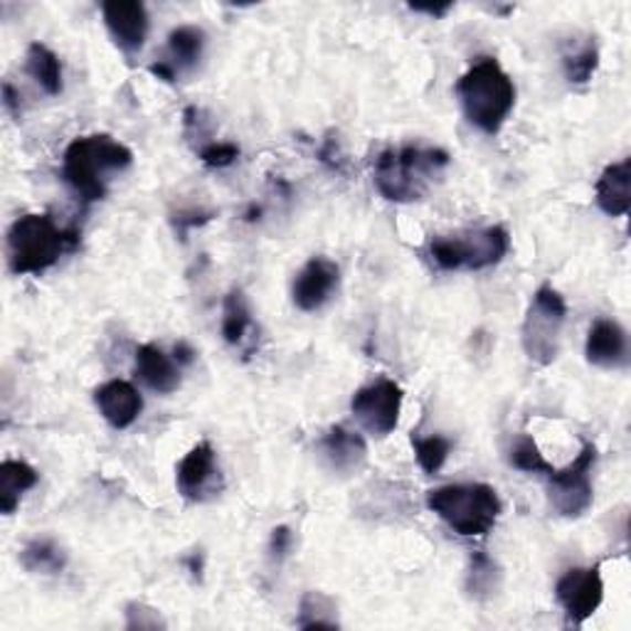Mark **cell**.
<instances>
[{"label":"cell","instance_id":"cell-8","mask_svg":"<svg viewBox=\"0 0 631 631\" xmlns=\"http://www.w3.org/2000/svg\"><path fill=\"white\" fill-rule=\"evenodd\" d=\"M597 462V446L587 442L575 462L565 469H553L548 478V498L553 511L562 518H580L592 506V466Z\"/></svg>","mask_w":631,"mask_h":631},{"label":"cell","instance_id":"cell-20","mask_svg":"<svg viewBox=\"0 0 631 631\" xmlns=\"http://www.w3.org/2000/svg\"><path fill=\"white\" fill-rule=\"evenodd\" d=\"M25 72L35 80L45 94L57 96L64 90L62 82V62L48 45L42 42H32L25 55Z\"/></svg>","mask_w":631,"mask_h":631},{"label":"cell","instance_id":"cell-29","mask_svg":"<svg viewBox=\"0 0 631 631\" xmlns=\"http://www.w3.org/2000/svg\"><path fill=\"white\" fill-rule=\"evenodd\" d=\"M126 629H166V622L160 619L158 609L132 602L126 607Z\"/></svg>","mask_w":631,"mask_h":631},{"label":"cell","instance_id":"cell-26","mask_svg":"<svg viewBox=\"0 0 631 631\" xmlns=\"http://www.w3.org/2000/svg\"><path fill=\"white\" fill-rule=\"evenodd\" d=\"M597 67H600V50L595 42H585L580 50L562 55V70L570 84H587L595 77Z\"/></svg>","mask_w":631,"mask_h":631},{"label":"cell","instance_id":"cell-9","mask_svg":"<svg viewBox=\"0 0 631 631\" xmlns=\"http://www.w3.org/2000/svg\"><path fill=\"white\" fill-rule=\"evenodd\" d=\"M350 410L362 430L376 437H388L400 422L402 388L395 380L380 378L353 395Z\"/></svg>","mask_w":631,"mask_h":631},{"label":"cell","instance_id":"cell-3","mask_svg":"<svg viewBox=\"0 0 631 631\" xmlns=\"http://www.w3.org/2000/svg\"><path fill=\"white\" fill-rule=\"evenodd\" d=\"M80 230H62L50 215H23L8 230L10 272L42 274L60 262L62 254L77 250Z\"/></svg>","mask_w":631,"mask_h":631},{"label":"cell","instance_id":"cell-17","mask_svg":"<svg viewBox=\"0 0 631 631\" xmlns=\"http://www.w3.org/2000/svg\"><path fill=\"white\" fill-rule=\"evenodd\" d=\"M595 200L604 215L622 218L631 208V160L624 158L619 164L604 168L595 186Z\"/></svg>","mask_w":631,"mask_h":631},{"label":"cell","instance_id":"cell-21","mask_svg":"<svg viewBox=\"0 0 631 631\" xmlns=\"http://www.w3.org/2000/svg\"><path fill=\"white\" fill-rule=\"evenodd\" d=\"M206 50V32L198 25H180L168 35V52L170 60H166L178 74L192 70L202 57Z\"/></svg>","mask_w":631,"mask_h":631},{"label":"cell","instance_id":"cell-11","mask_svg":"<svg viewBox=\"0 0 631 631\" xmlns=\"http://www.w3.org/2000/svg\"><path fill=\"white\" fill-rule=\"evenodd\" d=\"M176 486L183 498L192 501V504H202L212 496H220L224 481L215 459V449L208 440L192 446L183 456V462L178 464Z\"/></svg>","mask_w":631,"mask_h":631},{"label":"cell","instance_id":"cell-13","mask_svg":"<svg viewBox=\"0 0 631 631\" xmlns=\"http://www.w3.org/2000/svg\"><path fill=\"white\" fill-rule=\"evenodd\" d=\"M338 282H340V270L336 262L326 260V256H314V260H308L304 264V270L298 272L294 280L292 298L296 308H302L306 314L318 312V308L334 296Z\"/></svg>","mask_w":631,"mask_h":631},{"label":"cell","instance_id":"cell-25","mask_svg":"<svg viewBox=\"0 0 631 631\" xmlns=\"http://www.w3.org/2000/svg\"><path fill=\"white\" fill-rule=\"evenodd\" d=\"M338 609L336 602L324 592H306L298 604V627L314 629V627H338Z\"/></svg>","mask_w":631,"mask_h":631},{"label":"cell","instance_id":"cell-31","mask_svg":"<svg viewBox=\"0 0 631 631\" xmlns=\"http://www.w3.org/2000/svg\"><path fill=\"white\" fill-rule=\"evenodd\" d=\"M212 215H215V212H196V210H192V212H178V215L173 218V222H176V230L180 234V240H186V232L190 228H200V224L210 222Z\"/></svg>","mask_w":631,"mask_h":631},{"label":"cell","instance_id":"cell-30","mask_svg":"<svg viewBox=\"0 0 631 631\" xmlns=\"http://www.w3.org/2000/svg\"><path fill=\"white\" fill-rule=\"evenodd\" d=\"M240 158V146L234 144H208L200 151V160L208 168H228Z\"/></svg>","mask_w":631,"mask_h":631},{"label":"cell","instance_id":"cell-12","mask_svg":"<svg viewBox=\"0 0 631 631\" xmlns=\"http://www.w3.org/2000/svg\"><path fill=\"white\" fill-rule=\"evenodd\" d=\"M102 13L116 48L126 52V55L141 52L148 38V25H151L144 3H138V0H106Z\"/></svg>","mask_w":631,"mask_h":631},{"label":"cell","instance_id":"cell-10","mask_svg":"<svg viewBox=\"0 0 631 631\" xmlns=\"http://www.w3.org/2000/svg\"><path fill=\"white\" fill-rule=\"evenodd\" d=\"M555 597L562 604L565 614H568L575 627L585 624L604 600V582L600 565L592 568H575L565 572L558 585H555Z\"/></svg>","mask_w":631,"mask_h":631},{"label":"cell","instance_id":"cell-32","mask_svg":"<svg viewBox=\"0 0 631 631\" xmlns=\"http://www.w3.org/2000/svg\"><path fill=\"white\" fill-rule=\"evenodd\" d=\"M292 543H294L292 530H288L286 526L274 528V530H272V540H270V550H272L274 558H276V560L286 558V553L292 550Z\"/></svg>","mask_w":631,"mask_h":631},{"label":"cell","instance_id":"cell-33","mask_svg":"<svg viewBox=\"0 0 631 631\" xmlns=\"http://www.w3.org/2000/svg\"><path fill=\"white\" fill-rule=\"evenodd\" d=\"M3 106L6 109L20 119V94L13 90V84H3Z\"/></svg>","mask_w":631,"mask_h":631},{"label":"cell","instance_id":"cell-5","mask_svg":"<svg viewBox=\"0 0 631 631\" xmlns=\"http://www.w3.org/2000/svg\"><path fill=\"white\" fill-rule=\"evenodd\" d=\"M427 506L464 538H484L501 516V498L488 484H449L427 494Z\"/></svg>","mask_w":631,"mask_h":631},{"label":"cell","instance_id":"cell-4","mask_svg":"<svg viewBox=\"0 0 631 631\" xmlns=\"http://www.w3.org/2000/svg\"><path fill=\"white\" fill-rule=\"evenodd\" d=\"M449 166V154L442 148L402 146L388 148L376 160V188L390 202H414L424 198L434 178Z\"/></svg>","mask_w":631,"mask_h":631},{"label":"cell","instance_id":"cell-19","mask_svg":"<svg viewBox=\"0 0 631 631\" xmlns=\"http://www.w3.org/2000/svg\"><path fill=\"white\" fill-rule=\"evenodd\" d=\"M38 472L28 462H18V459H8L0 464V511L10 516L20 504L25 491L38 484Z\"/></svg>","mask_w":631,"mask_h":631},{"label":"cell","instance_id":"cell-1","mask_svg":"<svg viewBox=\"0 0 631 631\" xmlns=\"http://www.w3.org/2000/svg\"><path fill=\"white\" fill-rule=\"evenodd\" d=\"M134 164L132 148L106 134L74 138L62 158V178L84 206L106 198L112 173H122Z\"/></svg>","mask_w":631,"mask_h":631},{"label":"cell","instance_id":"cell-22","mask_svg":"<svg viewBox=\"0 0 631 631\" xmlns=\"http://www.w3.org/2000/svg\"><path fill=\"white\" fill-rule=\"evenodd\" d=\"M252 328L254 318L248 296L242 294V288H232L222 302V336L230 346H242Z\"/></svg>","mask_w":631,"mask_h":631},{"label":"cell","instance_id":"cell-23","mask_svg":"<svg viewBox=\"0 0 631 631\" xmlns=\"http://www.w3.org/2000/svg\"><path fill=\"white\" fill-rule=\"evenodd\" d=\"M501 580H504V572H501L496 560H491L486 553L472 555L466 572V592L472 595L474 600H491V597L498 592Z\"/></svg>","mask_w":631,"mask_h":631},{"label":"cell","instance_id":"cell-28","mask_svg":"<svg viewBox=\"0 0 631 631\" xmlns=\"http://www.w3.org/2000/svg\"><path fill=\"white\" fill-rule=\"evenodd\" d=\"M511 464L520 469V472L528 474H550L553 466L545 462V456L540 454L538 444L530 440V437H520L516 444L511 446Z\"/></svg>","mask_w":631,"mask_h":631},{"label":"cell","instance_id":"cell-34","mask_svg":"<svg viewBox=\"0 0 631 631\" xmlns=\"http://www.w3.org/2000/svg\"><path fill=\"white\" fill-rule=\"evenodd\" d=\"M148 70H151V74H156V77L164 80V82H176V80H178V72H176L173 67H170V64H168L166 60L154 62Z\"/></svg>","mask_w":631,"mask_h":631},{"label":"cell","instance_id":"cell-18","mask_svg":"<svg viewBox=\"0 0 631 631\" xmlns=\"http://www.w3.org/2000/svg\"><path fill=\"white\" fill-rule=\"evenodd\" d=\"M136 378L154 392L170 395L178 390L180 370L173 366L164 350L156 346H141L136 350Z\"/></svg>","mask_w":631,"mask_h":631},{"label":"cell","instance_id":"cell-15","mask_svg":"<svg viewBox=\"0 0 631 631\" xmlns=\"http://www.w3.org/2000/svg\"><path fill=\"white\" fill-rule=\"evenodd\" d=\"M318 452L330 472L344 474V476L358 472L368 459L366 440L340 424L330 427V430L324 434V440L318 442Z\"/></svg>","mask_w":631,"mask_h":631},{"label":"cell","instance_id":"cell-6","mask_svg":"<svg viewBox=\"0 0 631 631\" xmlns=\"http://www.w3.org/2000/svg\"><path fill=\"white\" fill-rule=\"evenodd\" d=\"M511 250L508 230L501 224L491 228L464 230L456 234H437L430 242V254L434 264L444 272L459 270H488L496 266Z\"/></svg>","mask_w":631,"mask_h":631},{"label":"cell","instance_id":"cell-16","mask_svg":"<svg viewBox=\"0 0 631 631\" xmlns=\"http://www.w3.org/2000/svg\"><path fill=\"white\" fill-rule=\"evenodd\" d=\"M585 356L597 368H619L627 362V334L617 320H595L587 334Z\"/></svg>","mask_w":631,"mask_h":631},{"label":"cell","instance_id":"cell-35","mask_svg":"<svg viewBox=\"0 0 631 631\" xmlns=\"http://www.w3.org/2000/svg\"><path fill=\"white\" fill-rule=\"evenodd\" d=\"M176 360L178 366H190V362L196 360V350H192L186 340H180V344H176Z\"/></svg>","mask_w":631,"mask_h":631},{"label":"cell","instance_id":"cell-7","mask_svg":"<svg viewBox=\"0 0 631 631\" xmlns=\"http://www.w3.org/2000/svg\"><path fill=\"white\" fill-rule=\"evenodd\" d=\"M565 318H568V304L553 286H540L523 320V350L538 366H550L560 353V336Z\"/></svg>","mask_w":631,"mask_h":631},{"label":"cell","instance_id":"cell-24","mask_svg":"<svg viewBox=\"0 0 631 631\" xmlns=\"http://www.w3.org/2000/svg\"><path fill=\"white\" fill-rule=\"evenodd\" d=\"M20 565L28 572H42V575H55L62 572L67 565V553H64L55 540L40 538L28 543L23 553H20Z\"/></svg>","mask_w":631,"mask_h":631},{"label":"cell","instance_id":"cell-36","mask_svg":"<svg viewBox=\"0 0 631 631\" xmlns=\"http://www.w3.org/2000/svg\"><path fill=\"white\" fill-rule=\"evenodd\" d=\"M414 13H430V15H434V18H442V15H446L449 10H452V3H444V6H410Z\"/></svg>","mask_w":631,"mask_h":631},{"label":"cell","instance_id":"cell-14","mask_svg":"<svg viewBox=\"0 0 631 631\" xmlns=\"http://www.w3.org/2000/svg\"><path fill=\"white\" fill-rule=\"evenodd\" d=\"M94 402L114 430H128L144 410V398L132 382L109 380L94 390Z\"/></svg>","mask_w":631,"mask_h":631},{"label":"cell","instance_id":"cell-27","mask_svg":"<svg viewBox=\"0 0 631 631\" xmlns=\"http://www.w3.org/2000/svg\"><path fill=\"white\" fill-rule=\"evenodd\" d=\"M412 446L417 454V464L422 466V472L427 476H437L442 472V466L446 464V456L452 452V442L446 437H424V440H414L412 437Z\"/></svg>","mask_w":631,"mask_h":631},{"label":"cell","instance_id":"cell-2","mask_svg":"<svg viewBox=\"0 0 631 631\" xmlns=\"http://www.w3.org/2000/svg\"><path fill=\"white\" fill-rule=\"evenodd\" d=\"M464 116L481 132L494 136L516 106V84L494 57H478L456 82Z\"/></svg>","mask_w":631,"mask_h":631}]
</instances>
